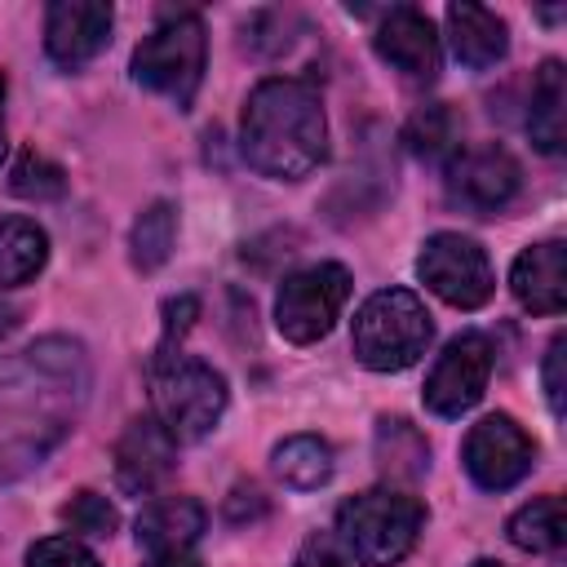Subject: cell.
Returning <instances> with one entry per match:
<instances>
[{"mask_svg": "<svg viewBox=\"0 0 567 567\" xmlns=\"http://www.w3.org/2000/svg\"><path fill=\"white\" fill-rule=\"evenodd\" d=\"M89 403V354L75 337H40L0 359V487L31 474Z\"/></svg>", "mask_w": 567, "mask_h": 567, "instance_id": "1", "label": "cell"}, {"mask_svg": "<svg viewBox=\"0 0 567 567\" xmlns=\"http://www.w3.org/2000/svg\"><path fill=\"white\" fill-rule=\"evenodd\" d=\"M239 151L244 159L275 182H301L328 155V120L319 89L306 80H261L239 120Z\"/></svg>", "mask_w": 567, "mask_h": 567, "instance_id": "2", "label": "cell"}, {"mask_svg": "<svg viewBox=\"0 0 567 567\" xmlns=\"http://www.w3.org/2000/svg\"><path fill=\"white\" fill-rule=\"evenodd\" d=\"M434 341V323H430V310L416 292L408 288H381L372 292L359 315H354V332H350V346H354V359L372 372H403L412 368Z\"/></svg>", "mask_w": 567, "mask_h": 567, "instance_id": "3", "label": "cell"}, {"mask_svg": "<svg viewBox=\"0 0 567 567\" xmlns=\"http://www.w3.org/2000/svg\"><path fill=\"white\" fill-rule=\"evenodd\" d=\"M421 527H425V505L390 487L359 492L337 509V536L350 549V558H359L363 567H394L399 558H408Z\"/></svg>", "mask_w": 567, "mask_h": 567, "instance_id": "4", "label": "cell"}, {"mask_svg": "<svg viewBox=\"0 0 567 567\" xmlns=\"http://www.w3.org/2000/svg\"><path fill=\"white\" fill-rule=\"evenodd\" d=\"M204 62H208L204 22L199 13L182 9V13H164V22L151 35H142V44L133 49V80L168 97L177 111H186L204 80Z\"/></svg>", "mask_w": 567, "mask_h": 567, "instance_id": "5", "label": "cell"}, {"mask_svg": "<svg viewBox=\"0 0 567 567\" xmlns=\"http://www.w3.org/2000/svg\"><path fill=\"white\" fill-rule=\"evenodd\" d=\"M151 408L173 443H199L226 412V381L204 359H159L151 372Z\"/></svg>", "mask_w": 567, "mask_h": 567, "instance_id": "6", "label": "cell"}, {"mask_svg": "<svg viewBox=\"0 0 567 567\" xmlns=\"http://www.w3.org/2000/svg\"><path fill=\"white\" fill-rule=\"evenodd\" d=\"M346 297H350V270L346 266L319 261V266L292 270L279 284V297H275V328L292 346H310V341L332 332V323L341 319Z\"/></svg>", "mask_w": 567, "mask_h": 567, "instance_id": "7", "label": "cell"}, {"mask_svg": "<svg viewBox=\"0 0 567 567\" xmlns=\"http://www.w3.org/2000/svg\"><path fill=\"white\" fill-rule=\"evenodd\" d=\"M416 275L421 284L456 306V310H478L492 301L496 292V279H492V261L487 252L470 239V235H456V230H439L421 244V257H416Z\"/></svg>", "mask_w": 567, "mask_h": 567, "instance_id": "8", "label": "cell"}, {"mask_svg": "<svg viewBox=\"0 0 567 567\" xmlns=\"http://www.w3.org/2000/svg\"><path fill=\"white\" fill-rule=\"evenodd\" d=\"M523 186V173H518V159L496 146V142H483V146H465L447 159V177H443V190H447V204L474 213V217H496L514 204Z\"/></svg>", "mask_w": 567, "mask_h": 567, "instance_id": "9", "label": "cell"}, {"mask_svg": "<svg viewBox=\"0 0 567 567\" xmlns=\"http://www.w3.org/2000/svg\"><path fill=\"white\" fill-rule=\"evenodd\" d=\"M461 461H465V474L483 492H505V487H514V483H523L532 474L536 443L509 412H492L465 434Z\"/></svg>", "mask_w": 567, "mask_h": 567, "instance_id": "10", "label": "cell"}, {"mask_svg": "<svg viewBox=\"0 0 567 567\" xmlns=\"http://www.w3.org/2000/svg\"><path fill=\"white\" fill-rule=\"evenodd\" d=\"M492 377V341L483 332H461L443 346L425 377V408L434 416H461L470 412Z\"/></svg>", "mask_w": 567, "mask_h": 567, "instance_id": "11", "label": "cell"}, {"mask_svg": "<svg viewBox=\"0 0 567 567\" xmlns=\"http://www.w3.org/2000/svg\"><path fill=\"white\" fill-rule=\"evenodd\" d=\"M115 27V9L102 0H58L44 13V53L53 66L62 71H80L89 66Z\"/></svg>", "mask_w": 567, "mask_h": 567, "instance_id": "12", "label": "cell"}, {"mask_svg": "<svg viewBox=\"0 0 567 567\" xmlns=\"http://www.w3.org/2000/svg\"><path fill=\"white\" fill-rule=\"evenodd\" d=\"M372 49L381 62H390L403 80L412 84H430L439 75V35H434V22L412 9V4H394L377 35H372Z\"/></svg>", "mask_w": 567, "mask_h": 567, "instance_id": "13", "label": "cell"}, {"mask_svg": "<svg viewBox=\"0 0 567 567\" xmlns=\"http://www.w3.org/2000/svg\"><path fill=\"white\" fill-rule=\"evenodd\" d=\"M177 461V443L168 439V430L155 416H133L115 443V478L124 492L146 496L155 492Z\"/></svg>", "mask_w": 567, "mask_h": 567, "instance_id": "14", "label": "cell"}, {"mask_svg": "<svg viewBox=\"0 0 567 567\" xmlns=\"http://www.w3.org/2000/svg\"><path fill=\"white\" fill-rule=\"evenodd\" d=\"M509 288L523 310L532 315H558L567 306V244L545 239L518 252L509 270Z\"/></svg>", "mask_w": 567, "mask_h": 567, "instance_id": "15", "label": "cell"}, {"mask_svg": "<svg viewBox=\"0 0 567 567\" xmlns=\"http://www.w3.org/2000/svg\"><path fill=\"white\" fill-rule=\"evenodd\" d=\"M447 40H452L456 62L470 66V71L496 66V62L505 58V49H509L505 22H501L492 9L465 4V0H461V4H447Z\"/></svg>", "mask_w": 567, "mask_h": 567, "instance_id": "16", "label": "cell"}, {"mask_svg": "<svg viewBox=\"0 0 567 567\" xmlns=\"http://www.w3.org/2000/svg\"><path fill=\"white\" fill-rule=\"evenodd\" d=\"M204 527H208V514L195 496H159L137 514V545L151 554L190 549Z\"/></svg>", "mask_w": 567, "mask_h": 567, "instance_id": "17", "label": "cell"}, {"mask_svg": "<svg viewBox=\"0 0 567 567\" xmlns=\"http://www.w3.org/2000/svg\"><path fill=\"white\" fill-rule=\"evenodd\" d=\"M527 133H532V146L545 155H563L567 146V71L558 58H545L536 71Z\"/></svg>", "mask_w": 567, "mask_h": 567, "instance_id": "18", "label": "cell"}, {"mask_svg": "<svg viewBox=\"0 0 567 567\" xmlns=\"http://www.w3.org/2000/svg\"><path fill=\"white\" fill-rule=\"evenodd\" d=\"M49 257V235L18 213H0V288H22L40 275Z\"/></svg>", "mask_w": 567, "mask_h": 567, "instance_id": "19", "label": "cell"}, {"mask_svg": "<svg viewBox=\"0 0 567 567\" xmlns=\"http://www.w3.org/2000/svg\"><path fill=\"white\" fill-rule=\"evenodd\" d=\"M270 470L284 487L292 492H315L332 478V447L319 434H292L284 443H275L270 452Z\"/></svg>", "mask_w": 567, "mask_h": 567, "instance_id": "20", "label": "cell"}, {"mask_svg": "<svg viewBox=\"0 0 567 567\" xmlns=\"http://www.w3.org/2000/svg\"><path fill=\"white\" fill-rule=\"evenodd\" d=\"M505 536H509V545H518V549H527V554H558V549L567 545V514H563V501H558V496H536V501H527L523 509L509 514Z\"/></svg>", "mask_w": 567, "mask_h": 567, "instance_id": "21", "label": "cell"}, {"mask_svg": "<svg viewBox=\"0 0 567 567\" xmlns=\"http://www.w3.org/2000/svg\"><path fill=\"white\" fill-rule=\"evenodd\" d=\"M377 465L390 478L416 483L430 470V443L421 439L416 425H408L403 416H381L377 421Z\"/></svg>", "mask_w": 567, "mask_h": 567, "instance_id": "22", "label": "cell"}, {"mask_svg": "<svg viewBox=\"0 0 567 567\" xmlns=\"http://www.w3.org/2000/svg\"><path fill=\"white\" fill-rule=\"evenodd\" d=\"M173 239H177V208L168 199H155L137 213L133 230H128V261L151 275L173 257Z\"/></svg>", "mask_w": 567, "mask_h": 567, "instance_id": "23", "label": "cell"}, {"mask_svg": "<svg viewBox=\"0 0 567 567\" xmlns=\"http://www.w3.org/2000/svg\"><path fill=\"white\" fill-rule=\"evenodd\" d=\"M403 142L421 159H452L461 151V120L447 102H430L403 124Z\"/></svg>", "mask_w": 567, "mask_h": 567, "instance_id": "24", "label": "cell"}, {"mask_svg": "<svg viewBox=\"0 0 567 567\" xmlns=\"http://www.w3.org/2000/svg\"><path fill=\"white\" fill-rule=\"evenodd\" d=\"M9 190L22 195V199H35V204L40 199H58L66 190V173L53 159H44L35 146H27L9 168Z\"/></svg>", "mask_w": 567, "mask_h": 567, "instance_id": "25", "label": "cell"}, {"mask_svg": "<svg viewBox=\"0 0 567 567\" xmlns=\"http://www.w3.org/2000/svg\"><path fill=\"white\" fill-rule=\"evenodd\" d=\"M62 523L71 527V532H80V536H111L115 527H120V514H115V505L106 501V496H97V492H75L66 505H62Z\"/></svg>", "mask_w": 567, "mask_h": 567, "instance_id": "26", "label": "cell"}, {"mask_svg": "<svg viewBox=\"0 0 567 567\" xmlns=\"http://www.w3.org/2000/svg\"><path fill=\"white\" fill-rule=\"evenodd\" d=\"M27 567H102V563L75 536H44L27 549Z\"/></svg>", "mask_w": 567, "mask_h": 567, "instance_id": "27", "label": "cell"}, {"mask_svg": "<svg viewBox=\"0 0 567 567\" xmlns=\"http://www.w3.org/2000/svg\"><path fill=\"white\" fill-rule=\"evenodd\" d=\"M199 319V301L186 292V297H173V301H164V341H159V359H168V350H173V341H182L186 332H190V323Z\"/></svg>", "mask_w": 567, "mask_h": 567, "instance_id": "28", "label": "cell"}, {"mask_svg": "<svg viewBox=\"0 0 567 567\" xmlns=\"http://www.w3.org/2000/svg\"><path fill=\"white\" fill-rule=\"evenodd\" d=\"M563 359H567V337H554L549 350H545V368H540V381H545V399H549V412L563 416Z\"/></svg>", "mask_w": 567, "mask_h": 567, "instance_id": "29", "label": "cell"}, {"mask_svg": "<svg viewBox=\"0 0 567 567\" xmlns=\"http://www.w3.org/2000/svg\"><path fill=\"white\" fill-rule=\"evenodd\" d=\"M292 567H350V554L332 540V536H310L301 549H297V563Z\"/></svg>", "mask_w": 567, "mask_h": 567, "instance_id": "30", "label": "cell"}, {"mask_svg": "<svg viewBox=\"0 0 567 567\" xmlns=\"http://www.w3.org/2000/svg\"><path fill=\"white\" fill-rule=\"evenodd\" d=\"M257 514H266L261 492H257V487H235L230 501H226V518H230V523H244V518H257Z\"/></svg>", "mask_w": 567, "mask_h": 567, "instance_id": "31", "label": "cell"}, {"mask_svg": "<svg viewBox=\"0 0 567 567\" xmlns=\"http://www.w3.org/2000/svg\"><path fill=\"white\" fill-rule=\"evenodd\" d=\"M142 567H199V558L190 549H173V554H151Z\"/></svg>", "mask_w": 567, "mask_h": 567, "instance_id": "32", "label": "cell"}, {"mask_svg": "<svg viewBox=\"0 0 567 567\" xmlns=\"http://www.w3.org/2000/svg\"><path fill=\"white\" fill-rule=\"evenodd\" d=\"M13 328H18V310H13V306H0V341H4Z\"/></svg>", "mask_w": 567, "mask_h": 567, "instance_id": "33", "label": "cell"}, {"mask_svg": "<svg viewBox=\"0 0 567 567\" xmlns=\"http://www.w3.org/2000/svg\"><path fill=\"white\" fill-rule=\"evenodd\" d=\"M4 93H9V80L0 71V159H4Z\"/></svg>", "mask_w": 567, "mask_h": 567, "instance_id": "34", "label": "cell"}, {"mask_svg": "<svg viewBox=\"0 0 567 567\" xmlns=\"http://www.w3.org/2000/svg\"><path fill=\"white\" fill-rule=\"evenodd\" d=\"M470 567H501V563H492V558H478V563H470Z\"/></svg>", "mask_w": 567, "mask_h": 567, "instance_id": "35", "label": "cell"}]
</instances>
